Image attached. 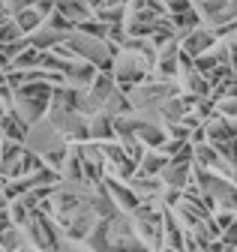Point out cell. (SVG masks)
Segmentation results:
<instances>
[{"label":"cell","mask_w":237,"mask_h":252,"mask_svg":"<svg viewBox=\"0 0 237 252\" xmlns=\"http://www.w3.org/2000/svg\"><path fill=\"white\" fill-rule=\"evenodd\" d=\"M27 144H30V150L36 153H54V150H63V138L54 132L51 123H39L30 129V138H27Z\"/></svg>","instance_id":"6da1fadb"},{"label":"cell","mask_w":237,"mask_h":252,"mask_svg":"<svg viewBox=\"0 0 237 252\" xmlns=\"http://www.w3.org/2000/svg\"><path fill=\"white\" fill-rule=\"evenodd\" d=\"M213 42H216V33H213V30H201V27L189 30V36H186V42H183L186 57H189V54H192V57H198L201 51H207Z\"/></svg>","instance_id":"7a4b0ae2"},{"label":"cell","mask_w":237,"mask_h":252,"mask_svg":"<svg viewBox=\"0 0 237 252\" xmlns=\"http://www.w3.org/2000/svg\"><path fill=\"white\" fill-rule=\"evenodd\" d=\"M207 135H210L213 144L219 147V144H231L234 129H231V123H225V120H219V117H210V123H207Z\"/></svg>","instance_id":"3957f363"},{"label":"cell","mask_w":237,"mask_h":252,"mask_svg":"<svg viewBox=\"0 0 237 252\" xmlns=\"http://www.w3.org/2000/svg\"><path fill=\"white\" fill-rule=\"evenodd\" d=\"M138 159H141V174H156L165 165V153H144Z\"/></svg>","instance_id":"277c9868"},{"label":"cell","mask_w":237,"mask_h":252,"mask_svg":"<svg viewBox=\"0 0 237 252\" xmlns=\"http://www.w3.org/2000/svg\"><path fill=\"white\" fill-rule=\"evenodd\" d=\"M15 24H18V30H24V33H33L36 27H42L39 24V12H33V9H21Z\"/></svg>","instance_id":"5b68a950"},{"label":"cell","mask_w":237,"mask_h":252,"mask_svg":"<svg viewBox=\"0 0 237 252\" xmlns=\"http://www.w3.org/2000/svg\"><path fill=\"white\" fill-rule=\"evenodd\" d=\"M90 135H96V138H108L111 135V126H108V117L105 114H96L90 120Z\"/></svg>","instance_id":"8992f818"},{"label":"cell","mask_w":237,"mask_h":252,"mask_svg":"<svg viewBox=\"0 0 237 252\" xmlns=\"http://www.w3.org/2000/svg\"><path fill=\"white\" fill-rule=\"evenodd\" d=\"M21 30H18V24H12V21H0V42H6V39H12V36H18Z\"/></svg>","instance_id":"52a82bcc"},{"label":"cell","mask_w":237,"mask_h":252,"mask_svg":"<svg viewBox=\"0 0 237 252\" xmlns=\"http://www.w3.org/2000/svg\"><path fill=\"white\" fill-rule=\"evenodd\" d=\"M30 3H33V0H6V9L9 12H21V9H27Z\"/></svg>","instance_id":"ba28073f"},{"label":"cell","mask_w":237,"mask_h":252,"mask_svg":"<svg viewBox=\"0 0 237 252\" xmlns=\"http://www.w3.org/2000/svg\"><path fill=\"white\" fill-rule=\"evenodd\" d=\"M192 3H189V0H168V9L171 12H186Z\"/></svg>","instance_id":"9c48e42d"},{"label":"cell","mask_w":237,"mask_h":252,"mask_svg":"<svg viewBox=\"0 0 237 252\" xmlns=\"http://www.w3.org/2000/svg\"><path fill=\"white\" fill-rule=\"evenodd\" d=\"M105 3H111V6H123L126 0H105Z\"/></svg>","instance_id":"30bf717a"},{"label":"cell","mask_w":237,"mask_h":252,"mask_svg":"<svg viewBox=\"0 0 237 252\" xmlns=\"http://www.w3.org/2000/svg\"><path fill=\"white\" fill-rule=\"evenodd\" d=\"M3 204H6V195H3V192H0V207H3Z\"/></svg>","instance_id":"8fae6325"},{"label":"cell","mask_w":237,"mask_h":252,"mask_svg":"<svg viewBox=\"0 0 237 252\" xmlns=\"http://www.w3.org/2000/svg\"><path fill=\"white\" fill-rule=\"evenodd\" d=\"M0 6H3V0H0Z\"/></svg>","instance_id":"7c38bea8"}]
</instances>
